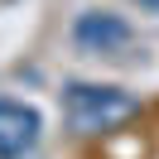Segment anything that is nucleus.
<instances>
[{
  "label": "nucleus",
  "instance_id": "7ed1b4c3",
  "mask_svg": "<svg viewBox=\"0 0 159 159\" xmlns=\"http://www.w3.org/2000/svg\"><path fill=\"white\" fill-rule=\"evenodd\" d=\"M72 39L87 53H116V48L130 43V24L120 20V15H111V10H87L72 24Z\"/></svg>",
  "mask_w": 159,
  "mask_h": 159
},
{
  "label": "nucleus",
  "instance_id": "f03ea898",
  "mask_svg": "<svg viewBox=\"0 0 159 159\" xmlns=\"http://www.w3.org/2000/svg\"><path fill=\"white\" fill-rule=\"evenodd\" d=\"M39 111L24 106V101H0V159H24L39 145Z\"/></svg>",
  "mask_w": 159,
  "mask_h": 159
},
{
  "label": "nucleus",
  "instance_id": "f257e3e1",
  "mask_svg": "<svg viewBox=\"0 0 159 159\" xmlns=\"http://www.w3.org/2000/svg\"><path fill=\"white\" fill-rule=\"evenodd\" d=\"M63 111H68L72 130L82 135H101V130H116L120 120H130L140 111V101L125 87H92V82H68L63 87Z\"/></svg>",
  "mask_w": 159,
  "mask_h": 159
},
{
  "label": "nucleus",
  "instance_id": "20e7f679",
  "mask_svg": "<svg viewBox=\"0 0 159 159\" xmlns=\"http://www.w3.org/2000/svg\"><path fill=\"white\" fill-rule=\"evenodd\" d=\"M145 5H159V0H145Z\"/></svg>",
  "mask_w": 159,
  "mask_h": 159
}]
</instances>
